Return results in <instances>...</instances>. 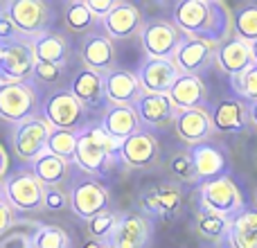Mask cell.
<instances>
[{
    "instance_id": "f1b7e54d",
    "label": "cell",
    "mask_w": 257,
    "mask_h": 248,
    "mask_svg": "<svg viewBox=\"0 0 257 248\" xmlns=\"http://www.w3.org/2000/svg\"><path fill=\"white\" fill-rule=\"evenodd\" d=\"M99 129L111 138L113 142L120 145L122 140H126L128 136H133L136 131H140V122L133 111V106H106L99 122Z\"/></svg>"
},
{
    "instance_id": "74e56055",
    "label": "cell",
    "mask_w": 257,
    "mask_h": 248,
    "mask_svg": "<svg viewBox=\"0 0 257 248\" xmlns=\"http://www.w3.org/2000/svg\"><path fill=\"white\" fill-rule=\"evenodd\" d=\"M167 169H169V174H172L174 183H178V185H181V183H196L194 167H192V160H190L187 149L174 151L167 160Z\"/></svg>"
},
{
    "instance_id": "5bb4252c",
    "label": "cell",
    "mask_w": 257,
    "mask_h": 248,
    "mask_svg": "<svg viewBox=\"0 0 257 248\" xmlns=\"http://www.w3.org/2000/svg\"><path fill=\"white\" fill-rule=\"evenodd\" d=\"M50 131H52V127L41 115H32V117H27V120L14 124L12 149H14V154L18 156V160L32 163L36 156L43 154L45 145H48Z\"/></svg>"
},
{
    "instance_id": "ffe728a7",
    "label": "cell",
    "mask_w": 257,
    "mask_h": 248,
    "mask_svg": "<svg viewBox=\"0 0 257 248\" xmlns=\"http://www.w3.org/2000/svg\"><path fill=\"white\" fill-rule=\"evenodd\" d=\"M210 122L214 133H226V136H239L248 131V115H246V104L237 97H226L219 104L208 108Z\"/></svg>"
},
{
    "instance_id": "836d02e7",
    "label": "cell",
    "mask_w": 257,
    "mask_h": 248,
    "mask_svg": "<svg viewBox=\"0 0 257 248\" xmlns=\"http://www.w3.org/2000/svg\"><path fill=\"white\" fill-rule=\"evenodd\" d=\"M32 248H72V239L61 226L39 223L32 235Z\"/></svg>"
},
{
    "instance_id": "6da1fadb",
    "label": "cell",
    "mask_w": 257,
    "mask_h": 248,
    "mask_svg": "<svg viewBox=\"0 0 257 248\" xmlns=\"http://www.w3.org/2000/svg\"><path fill=\"white\" fill-rule=\"evenodd\" d=\"M172 23L183 36L210 45L232 36V12L221 0H178L172 7Z\"/></svg>"
},
{
    "instance_id": "603a6c76",
    "label": "cell",
    "mask_w": 257,
    "mask_h": 248,
    "mask_svg": "<svg viewBox=\"0 0 257 248\" xmlns=\"http://www.w3.org/2000/svg\"><path fill=\"white\" fill-rule=\"evenodd\" d=\"M104 81V97L111 102V106H133L140 97V84L136 79V72L113 68L111 72L102 75Z\"/></svg>"
},
{
    "instance_id": "8d00e7d4",
    "label": "cell",
    "mask_w": 257,
    "mask_h": 248,
    "mask_svg": "<svg viewBox=\"0 0 257 248\" xmlns=\"http://www.w3.org/2000/svg\"><path fill=\"white\" fill-rule=\"evenodd\" d=\"M230 79H232V88H235V93L239 95L237 99H241L244 104L257 102V66L255 63H250L244 72L230 77Z\"/></svg>"
},
{
    "instance_id": "30bf717a",
    "label": "cell",
    "mask_w": 257,
    "mask_h": 248,
    "mask_svg": "<svg viewBox=\"0 0 257 248\" xmlns=\"http://www.w3.org/2000/svg\"><path fill=\"white\" fill-rule=\"evenodd\" d=\"M5 14L21 39H34L43 34L52 23V12L43 0H9L5 3Z\"/></svg>"
},
{
    "instance_id": "4dcf8cb0",
    "label": "cell",
    "mask_w": 257,
    "mask_h": 248,
    "mask_svg": "<svg viewBox=\"0 0 257 248\" xmlns=\"http://www.w3.org/2000/svg\"><path fill=\"white\" fill-rule=\"evenodd\" d=\"M63 25H66V30L70 32V34L86 36L93 30H97L99 21L88 12L84 0H70V3H66V7H63Z\"/></svg>"
},
{
    "instance_id": "1f68e13d",
    "label": "cell",
    "mask_w": 257,
    "mask_h": 248,
    "mask_svg": "<svg viewBox=\"0 0 257 248\" xmlns=\"http://www.w3.org/2000/svg\"><path fill=\"white\" fill-rule=\"evenodd\" d=\"M232 12V36L241 39L244 43L257 41V3L237 5Z\"/></svg>"
},
{
    "instance_id": "ba28073f",
    "label": "cell",
    "mask_w": 257,
    "mask_h": 248,
    "mask_svg": "<svg viewBox=\"0 0 257 248\" xmlns=\"http://www.w3.org/2000/svg\"><path fill=\"white\" fill-rule=\"evenodd\" d=\"M39 93L32 81L0 84V120L18 124L32 115H39Z\"/></svg>"
},
{
    "instance_id": "4fadbf2b",
    "label": "cell",
    "mask_w": 257,
    "mask_h": 248,
    "mask_svg": "<svg viewBox=\"0 0 257 248\" xmlns=\"http://www.w3.org/2000/svg\"><path fill=\"white\" fill-rule=\"evenodd\" d=\"M34 52L30 39H14L0 45V84L30 81L34 72Z\"/></svg>"
},
{
    "instance_id": "83f0119b",
    "label": "cell",
    "mask_w": 257,
    "mask_h": 248,
    "mask_svg": "<svg viewBox=\"0 0 257 248\" xmlns=\"http://www.w3.org/2000/svg\"><path fill=\"white\" fill-rule=\"evenodd\" d=\"M214 63L219 66V70L226 72L228 77H235L239 72H244L246 68L253 63L250 59V48L248 43H244L237 36H230L223 43L214 45Z\"/></svg>"
},
{
    "instance_id": "b9f144b4",
    "label": "cell",
    "mask_w": 257,
    "mask_h": 248,
    "mask_svg": "<svg viewBox=\"0 0 257 248\" xmlns=\"http://www.w3.org/2000/svg\"><path fill=\"white\" fill-rule=\"evenodd\" d=\"M84 3H86V7H88V12L102 23V18L115 7L117 0H84Z\"/></svg>"
},
{
    "instance_id": "e575fe53",
    "label": "cell",
    "mask_w": 257,
    "mask_h": 248,
    "mask_svg": "<svg viewBox=\"0 0 257 248\" xmlns=\"http://www.w3.org/2000/svg\"><path fill=\"white\" fill-rule=\"evenodd\" d=\"M115 221H117V212H113V210L97 212L95 217H90L88 221H86V235L90 237V241L108 246V239H111V235H113Z\"/></svg>"
},
{
    "instance_id": "7c38bea8",
    "label": "cell",
    "mask_w": 257,
    "mask_h": 248,
    "mask_svg": "<svg viewBox=\"0 0 257 248\" xmlns=\"http://www.w3.org/2000/svg\"><path fill=\"white\" fill-rule=\"evenodd\" d=\"M154 239V221L138 210L117 212V221L108 248H149Z\"/></svg>"
},
{
    "instance_id": "f35d334b",
    "label": "cell",
    "mask_w": 257,
    "mask_h": 248,
    "mask_svg": "<svg viewBox=\"0 0 257 248\" xmlns=\"http://www.w3.org/2000/svg\"><path fill=\"white\" fill-rule=\"evenodd\" d=\"M70 208V199H68V187H43V210L48 212H63Z\"/></svg>"
},
{
    "instance_id": "7dc6e473",
    "label": "cell",
    "mask_w": 257,
    "mask_h": 248,
    "mask_svg": "<svg viewBox=\"0 0 257 248\" xmlns=\"http://www.w3.org/2000/svg\"><path fill=\"white\" fill-rule=\"evenodd\" d=\"M84 248H108L106 244H97V241H88Z\"/></svg>"
},
{
    "instance_id": "4316f807",
    "label": "cell",
    "mask_w": 257,
    "mask_h": 248,
    "mask_svg": "<svg viewBox=\"0 0 257 248\" xmlns=\"http://www.w3.org/2000/svg\"><path fill=\"white\" fill-rule=\"evenodd\" d=\"M219 248H257V210L246 208L232 221H228L226 235Z\"/></svg>"
},
{
    "instance_id": "c3c4849f",
    "label": "cell",
    "mask_w": 257,
    "mask_h": 248,
    "mask_svg": "<svg viewBox=\"0 0 257 248\" xmlns=\"http://www.w3.org/2000/svg\"><path fill=\"white\" fill-rule=\"evenodd\" d=\"M0 201H5V196H3V178H0Z\"/></svg>"
},
{
    "instance_id": "3957f363",
    "label": "cell",
    "mask_w": 257,
    "mask_h": 248,
    "mask_svg": "<svg viewBox=\"0 0 257 248\" xmlns=\"http://www.w3.org/2000/svg\"><path fill=\"white\" fill-rule=\"evenodd\" d=\"M196 208L212 212L217 217L232 221L239 212L246 210V201L241 190L230 176H221L214 181L199 183L196 187Z\"/></svg>"
},
{
    "instance_id": "f546056e",
    "label": "cell",
    "mask_w": 257,
    "mask_h": 248,
    "mask_svg": "<svg viewBox=\"0 0 257 248\" xmlns=\"http://www.w3.org/2000/svg\"><path fill=\"white\" fill-rule=\"evenodd\" d=\"M30 172L36 176V181L43 187H57L66 185V181H70V163L63 158L43 151L41 156H36L30 163Z\"/></svg>"
},
{
    "instance_id": "8992f818",
    "label": "cell",
    "mask_w": 257,
    "mask_h": 248,
    "mask_svg": "<svg viewBox=\"0 0 257 248\" xmlns=\"http://www.w3.org/2000/svg\"><path fill=\"white\" fill-rule=\"evenodd\" d=\"M5 203L14 212H41L43 210V185L36 181L30 167H23L3 178Z\"/></svg>"
},
{
    "instance_id": "d4e9b609",
    "label": "cell",
    "mask_w": 257,
    "mask_h": 248,
    "mask_svg": "<svg viewBox=\"0 0 257 248\" xmlns=\"http://www.w3.org/2000/svg\"><path fill=\"white\" fill-rule=\"evenodd\" d=\"M68 93H70L84 108H104V111H106L102 75L88 70V68H79V70L72 75Z\"/></svg>"
},
{
    "instance_id": "bcb514c9",
    "label": "cell",
    "mask_w": 257,
    "mask_h": 248,
    "mask_svg": "<svg viewBox=\"0 0 257 248\" xmlns=\"http://www.w3.org/2000/svg\"><path fill=\"white\" fill-rule=\"evenodd\" d=\"M250 48V59H253V63L257 66V41H253V43H248Z\"/></svg>"
},
{
    "instance_id": "44dd1931",
    "label": "cell",
    "mask_w": 257,
    "mask_h": 248,
    "mask_svg": "<svg viewBox=\"0 0 257 248\" xmlns=\"http://www.w3.org/2000/svg\"><path fill=\"white\" fill-rule=\"evenodd\" d=\"M133 111H136L140 127H149V129L172 127L174 115H176V108L169 102L167 95H151V93H140V97L133 104Z\"/></svg>"
},
{
    "instance_id": "277c9868",
    "label": "cell",
    "mask_w": 257,
    "mask_h": 248,
    "mask_svg": "<svg viewBox=\"0 0 257 248\" xmlns=\"http://www.w3.org/2000/svg\"><path fill=\"white\" fill-rule=\"evenodd\" d=\"M185 196L178 183L165 181L154 183L145 187L138 196V212H142L147 219H160V221H176L183 212Z\"/></svg>"
},
{
    "instance_id": "ab89813d",
    "label": "cell",
    "mask_w": 257,
    "mask_h": 248,
    "mask_svg": "<svg viewBox=\"0 0 257 248\" xmlns=\"http://www.w3.org/2000/svg\"><path fill=\"white\" fill-rule=\"evenodd\" d=\"M32 79L41 81L45 86L59 84L63 79V68L61 66H52V63H34V72H32Z\"/></svg>"
},
{
    "instance_id": "484cf974",
    "label": "cell",
    "mask_w": 257,
    "mask_h": 248,
    "mask_svg": "<svg viewBox=\"0 0 257 248\" xmlns=\"http://www.w3.org/2000/svg\"><path fill=\"white\" fill-rule=\"evenodd\" d=\"M32 52H34V61L39 63H52V66L66 68L70 61V43L61 32L45 30L43 34L30 39Z\"/></svg>"
},
{
    "instance_id": "7402d4cb",
    "label": "cell",
    "mask_w": 257,
    "mask_h": 248,
    "mask_svg": "<svg viewBox=\"0 0 257 248\" xmlns=\"http://www.w3.org/2000/svg\"><path fill=\"white\" fill-rule=\"evenodd\" d=\"M167 97L176 111H192V108L208 111L210 108L208 90H205V84L201 81V77L178 75L176 81L172 84V88L167 90Z\"/></svg>"
},
{
    "instance_id": "2e32d148",
    "label": "cell",
    "mask_w": 257,
    "mask_h": 248,
    "mask_svg": "<svg viewBox=\"0 0 257 248\" xmlns=\"http://www.w3.org/2000/svg\"><path fill=\"white\" fill-rule=\"evenodd\" d=\"M145 18H142L140 7L126 0H117L115 7L102 18V30L111 41H124L140 34Z\"/></svg>"
},
{
    "instance_id": "d6a6232c",
    "label": "cell",
    "mask_w": 257,
    "mask_h": 248,
    "mask_svg": "<svg viewBox=\"0 0 257 248\" xmlns=\"http://www.w3.org/2000/svg\"><path fill=\"white\" fill-rule=\"evenodd\" d=\"M226 228H228V221L212 212H205V210H199L196 208V217H194V230L201 239H208L212 244H219L226 235Z\"/></svg>"
},
{
    "instance_id": "8fae6325",
    "label": "cell",
    "mask_w": 257,
    "mask_h": 248,
    "mask_svg": "<svg viewBox=\"0 0 257 248\" xmlns=\"http://www.w3.org/2000/svg\"><path fill=\"white\" fill-rule=\"evenodd\" d=\"M117 163H122L126 169H151L160 163V142L147 129H140L126 140L117 145Z\"/></svg>"
},
{
    "instance_id": "ac0fdd59",
    "label": "cell",
    "mask_w": 257,
    "mask_h": 248,
    "mask_svg": "<svg viewBox=\"0 0 257 248\" xmlns=\"http://www.w3.org/2000/svg\"><path fill=\"white\" fill-rule=\"evenodd\" d=\"M172 61H174V66L178 68L181 75L199 77L201 72H205L214 63V45L205 43V41H199V39L183 36V41L178 43Z\"/></svg>"
},
{
    "instance_id": "5b68a950",
    "label": "cell",
    "mask_w": 257,
    "mask_h": 248,
    "mask_svg": "<svg viewBox=\"0 0 257 248\" xmlns=\"http://www.w3.org/2000/svg\"><path fill=\"white\" fill-rule=\"evenodd\" d=\"M68 199H70V210L75 217L88 221L97 212L111 210V192L99 178L88 176V174H79L70 181L68 187Z\"/></svg>"
},
{
    "instance_id": "d6986e66",
    "label": "cell",
    "mask_w": 257,
    "mask_h": 248,
    "mask_svg": "<svg viewBox=\"0 0 257 248\" xmlns=\"http://www.w3.org/2000/svg\"><path fill=\"white\" fill-rule=\"evenodd\" d=\"M181 75L178 68L174 66L172 59H149L145 57L136 72V79L140 84L142 93L151 95H167L176 77Z\"/></svg>"
},
{
    "instance_id": "f6af8a7d",
    "label": "cell",
    "mask_w": 257,
    "mask_h": 248,
    "mask_svg": "<svg viewBox=\"0 0 257 248\" xmlns=\"http://www.w3.org/2000/svg\"><path fill=\"white\" fill-rule=\"evenodd\" d=\"M246 115H248V129L257 133V102L246 104Z\"/></svg>"
},
{
    "instance_id": "9a60e30c",
    "label": "cell",
    "mask_w": 257,
    "mask_h": 248,
    "mask_svg": "<svg viewBox=\"0 0 257 248\" xmlns=\"http://www.w3.org/2000/svg\"><path fill=\"white\" fill-rule=\"evenodd\" d=\"M138 36H140L142 50L149 59H172L178 43L183 41L178 27L167 18H154V21L145 23Z\"/></svg>"
},
{
    "instance_id": "cb8c5ba5",
    "label": "cell",
    "mask_w": 257,
    "mask_h": 248,
    "mask_svg": "<svg viewBox=\"0 0 257 248\" xmlns=\"http://www.w3.org/2000/svg\"><path fill=\"white\" fill-rule=\"evenodd\" d=\"M174 131L185 145H199L214 136L210 113L203 108H192V111H176L174 115Z\"/></svg>"
},
{
    "instance_id": "ee69618b",
    "label": "cell",
    "mask_w": 257,
    "mask_h": 248,
    "mask_svg": "<svg viewBox=\"0 0 257 248\" xmlns=\"http://www.w3.org/2000/svg\"><path fill=\"white\" fill-rule=\"evenodd\" d=\"M14 223H16V212L5 201H0V235H5Z\"/></svg>"
},
{
    "instance_id": "7a4b0ae2",
    "label": "cell",
    "mask_w": 257,
    "mask_h": 248,
    "mask_svg": "<svg viewBox=\"0 0 257 248\" xmlns=\"http://www.w3.org/2000/svg\"><path fill=\"white\" fill-rule=\"evenodd\" d=\"M72 163L79 167L81 174L95 178L106 176L117 163V142H113L99 129V124H84V129L77 131Z\"/></svg>"
},
{
    "instance_id": "d590c367",
    "label": "cell",
    "mask_w": 257,
    "mask_h": 248,
    "mask_svg": "<svg viewBox=\"0 0 257 248\" xmlns=\"http://www.w3.org/2000/svg\"><path fill=\"white\" fill-rule=\"evenodd\" d=\"M75 145H77V133L52 129L50 138H48V145H45V151L57 156V158H63V160H68V163H72V158H75Z\"/></svg>"
},
{
    "instance_id": "52a82bcc",
    "label": "cell",
    "mask_w": 257,
    "mask_h": 248,
    "mask_svg": "<svg viewBox=\"0 0 257 248\" xmlns=\"http://www.w3.org/2000/svg\"><path fill=\"white\" fill-rule=\"evenodd\" d=\"M41 117H43L52 129L77 133L84 129L86 108L81 106L68 90L57 88L45 97L43 104H41Z\"/></svg>"
},
{
    "instance_id": "60d3db41",
    "label": "cell",
    "mask_w": 257,
    "mask_h": 248,
    "mask_svg": "<svg viewBox=\"0 0 257 248\" xmlns=\"http://www.w3.org/2000/svg\"><path fill=\"white\" fill-rule=\"evenodd\" d=\"M34 230L18 232V230H14V226H12L5 235H0V248H32V235H34Z\"/></svg>"
},
{
    "instance_id": "9c48e42d",
    "label": "cell",
    "mask_w": 257,
    "mask_h": 248,
    "mask_svg": "<svg viewBox=\"0 0 257 248\" xmlns=\"http://www.w3.org/2000/svg\"><path fill=\"white\" fill-rule=\"evenodd\" d=\"M190 154L192 167H194V178L196 183H205V181H214L230 174V151L226 145L214 142L212 138L199 145L187 147Z\"/></svg>"
},
{
    "instance_id": "e0dca14e",
    "label": "cell",
    "mask_w": 257,
    "mask_h": 248,
    "mask_svg": "<svg viewBox=\"0 0 257 248\" xmlns=\"http://www.w3.org/2000/svg\"><path fill=\"white\" fill-rule=\"evenodd\" d=\"M79 57L84 68L97 72V75H106L115 68V45L104 32L93 30L90 34L81 36Z\"/></svg>"
},
{
    "instance_id": "7bdbcfd3",
    "label": "cell",
    "mask_w": 257,
    "mask_h": 248,
    "mask_svg": "<svg viewBox=\"0 0 257 248\" xmlns=\"http://www.w3.org/2000/svg\"><path fill=\"white\" fill-rule=\"evenodd\" d=\"M18 39V32L16 27L12 25V21L7 18V14H5V9L0 12V45L3 43H9V41Z\"/></svg>"
}]
</instances>
